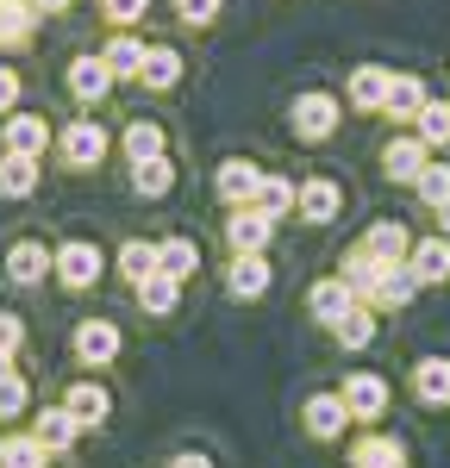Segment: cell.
<instances>
[{
    "label": "cell",
    "mask_w": 450,
    "mask_h": 468,
    "mask_svg": "<svg viewBox=\"0 0 450 468\" xmlns=\"http://www.w3.org/2000/svg\"><path fill=\"white\" fill-rule=\"evenodd\" d=\"M295 194H300V187H295L288 176H262V181H257V200H251V207H257L262 218H282V213H295Z\"/></svg>",
    "instance_id": "f1b7e54d"
},
{
    "label": "cell",
    "mask_w": 450,
    "mask_h": 468,
    "mask_svg": "<svg viewBox=\"0 0 450 468\" xmlns=\"http://www.w3.org/2000/svg\"><path fill=\"white\" fill-rule=\"evenodd\" d=\"M19 337H26V324L13 319V313H0V356L13 362V350H19Z\"/></svg>",
    "instance_id": "7bdbcfd3"
},
{
    "label": "cell",
    "mask_w": 450,
    "mask_h": 468,
    "mask_svg": "<svg viewBox=\"0 0 450 468\" xmlns=\"http://www.w3.org/2000/svg\"><path fill=\"white\" fill-rule=\"evenodd\" d=\"M26 412V381L13 375V362L0 356V419H19Z\"/></svg>",
    "instance_id": "f35d334b"
},
{
    "label": "cell",
    "mask_w": 450,
    "mask_h": 468,
    "mask_svg": "<svg viewBox=\"0 0 450 468\" xmlns=\"http://www.w3.org/2000/svg\"><path fill=\"white\" fill-rule=\"evenodd\" d=\"M138 81L156 88V94H163V88H176V81H182V57H176L169 44H145V69H138Z\"/></svg>",
    "instance_id": "7402d4cb"
},
{
    "label": "cell",
    "mask_w": 450,
    "mask_h": 468,
    "mask_svg": "<svg viewBox=\"0 0 450 468\" xmlns=\"http://www.w3.org/2000/svg\"><path fill=\"white\" fill-rule=\"evenodd\" d=\"M107 88H112V69L101 57H75L70 63V94L75 101H107Z\"/></svg>",
    "instance_id": "d6986e66"
},
{
    "label": "cell",
    "mask_w": 450,
    "mask_h": 468,
    "mask_svg": "<svg viewBox=\"0 0 450 468\" xmlns=\"http://www.w3.org/2000/svg\"><path fill=\"white\" fill-rule=\"evenodd\" d=\"M101 13H107L112 26H138L150 13V0H101Z\"/></svg>",
    "instance_id": "60d3db41"
},
{
    "label": "cell",
    "mask_w": 450,
    "mask_h": 468,
    "mask_svg": "<svg viewBox=\"0 0 450 468\" xmlns=\"http://www.w3.org/2000/svg\"><path fill=\"white\" fill-rule=\"evenodd\" d=\"M338 394H344V412L363 419V425H375V419L388 412V381H381V375H344Z\"/></svg>",
    "instance_id": "3957f363"
},
{
    "label": "cell",
    "mask_w": 450,
    "mask_h": 468,
    "mask_svg": "<svg viewBox=\"0 0 450 468\" xmlns=\"http://www.w3.org/2000/svg\"><path fill=\"white\" fill-rule=\"evenodd\" d=\"M300 419H306V431H313V437H338L344 425H350V412H344V394H313Z\"/></svg>",
    "instance_id": "ffe728a7"
},
{
    "label": "cell",
    "mask_w": 450,
    "mask_h": 468,
    "mask_svg": "<svg viewBox=\"0 0 450 468\" xmlns=\"http://www.w3.org/2000/svg\"><path fill=\"white\" fill-rule=\"evenodd\" d=\"M101 63L112 69V81H119V75H138L145 69V44H138L132 32H112V44L101 50Z\"/></svg>",
    "instance_id": "f546056e"
},
{
    "label": "cell",
    "mask_w": 450,
    "mask_h": 468,
    "mask_svg": "<svg viewBox=\"0 0 450 468\" xmlns=\"http://www.w3.org/2000/svg\"><path fill=\"white\" fill-rule=\"evenodd\" d=\"M269 231H275V218H262L257 207H231V218H225V244L238 256H262Z\"/></svg>",
    "instance_id": "5b68a950"
},
{
    "label": "cell",
    "mask_w": 450,
    "mask_h": 468,
    "mask_svg": "<svg viewBox=\"0 0 450 468\" xmlns=\"http://www.w3.org/2000/svg\"><path fill=\"white\" fill-rule=\"evenodd\" d=\"M50 269H57V282H63V288H88V282L101 275V250L75 238V244H63V250L50 256Z\"/></svg>",
    "instance_id": "52a82bcc"
},
{
    "label": "cell",
    "mask_w": 450,
    "mask_h": 468,
    "mask_svg": "<svg viewBox=\"0 0 450 468\" xmlns=\"http://www.w3.org/2000/svg\"><path fill=\"white\" fill-rule=\"evenodd\" d=\"M412 293H419V275H412L407 262H388V269H381V282H375V293H370V306L401 313V306H412Z\"/></svg>",
    "instance_id": "8fae6325"
},
{
    "label": "cell",
    "mask_w": 450,
    "mask_h": 468,
    "mask_svg": "<svg viewBox=\"0 0 450 468\" xmlns=\"http://www.w3.org/2000/svg\"><path fill=\"white\" fill-rule=\"evenodd\" d=\"M407 269L419 275V288H438V282H450V238L438 231V238H419L407 256Z\"/></svg>",
    "instance_id": "ba28073f"
},
{
    "label": "cell",
    "mask_w": 450,
    "mask_h": 468,
    "mask_svg": "<svg viewBox=\"0 0 450 468\" xmlns=\"http://www.w3.org/2000/svg\"><path fill=\"white\" fill-rule=\"evenodd\" d=\"M425 163H432V156H425V138H419V132H401V138H388V150H381V176L407 181V187L425 176Z\"/></svg>",
    "instance_id": "7a4b0ae2"
},
{
    "label": "cell",
    "mask_w": 450,
    "mask_h": 468,
    "mask_svg": "<svg viewBox=\"0 0 450 468\" xmlns=\"http://www.w3.org/2000/svg\"><path fill=\"white\" fill-rule=\"evenodd\" d=\"M63 156H70L75 169H94V163L107 156V132H101L94 119H75L70 132H63Z\"/></svg>",
    "instance_id": "4fadbf2b"
},
{
    "label": "cell",
    "mask_w": 450,
    "mask_h": 468,
    "mask_svg": "<svg viewBox=\"0 0 450 468\" xmlns=\"http://www.w3.org/2000/svg\"><path fill=\"white\" fill-rule=\"evenodd\" d=\"M338 207H344V187H338L332 176H313V181H300V194H295V213L306 218V225H332Z\"/></svg>",
    "instance_id": "277c9868"
},
{
    "label": "cell",
    "mask_w": 450,
    "mask_h": 468,
    "mask_svg": "<svg viewBox=\"0 0 450 468\" xmlns=\"http://www.w3.org/2000/svg\"><path fill=\"white\" fill-rule=\"evenodd\" d=\"M44 269H50V250H44V244H32V238L6 250V275H13L19 288H32V282H44Z\"/></svg>",
    "instance_id": "d4e9b609"
},
{
    "label": "cell",
    "mask_w": 450,
    "mask_h": 468,
    "mask_svg": "<svg viewBox=\"0 0 450 468\" xmlns=\"http://www.w3.org/2000/svg\"><path fill=\"white\" fill-rule=\"evenodd\" d=\"M38 13H63V6H70V0H32Z\"/></svg>",
    "instance_id": "bcb514c9"
},
{
    "label": "cell",
    "mask_w": 450,
    "mask_h": 468,
    "mask_svg": "<svg viewBox=\"0 0 450 468\" xmlns=\"http://www.w3.org/2000/svg\"><path fill=\"white\" fill-rule=\"evenodd\" d=\"M438 231H445V238H450V200H445V207H438Z\"/></svg>",
    "instance_id": "7dc6e473"
},
{
    "label": "cell",
    "mask_w": 450,
    "mask_h": 468,
    "mask_svg": "<svg viewBox=\"0 0 450 468\" xmlns=\"http://www.w3.org/2000/svg\"><path fill=\"white\" fill-rule=\"evenodd\" d=\"M75 356L94 362V368H101V362H112V356H119V331H112L107 319H88L81 331H75Z\"/></svg>",
    "instance_id": "ac0fdd59"
},
{
    "label": "cell",
    "mask_w": 450,
    "mask_h": 468,
    "mask_svg": "<svg viewBox=\"0 0 450 468\" xmlns=\"http://www.w3.org/2000/svg\"><path fill=\"white\" fill-rule=\"evenodd\" d=\"M176 13H182L188 26H213L220 19V0H176Z\"/></svg>",
    "instance_id": "b9f144b4"
},
{
    "label": "cell",
    "mask_w": 450,
    "mask_h": 468,
    "mask_svg": "<svg viewBox=\"0 0 450 468\" xmlns=\"http://www.w3.org/2000/svg\"><path fill=\"white\" fill-rule=\"evenodd\" d=\"M225 282H231V300H262L269 293V262L262 256H238Z\"/></svg>",
    "instance_id": "484cf974"
},
{
    "label": "cell",
    "mask_w": 450,
    "mask_h": 468,
    "mask_svg": "<svg viewBox=\"0 0 450 468\" xmlns=\"http://www.w3.org/2000/svg\"><path fill=\"white\" fill-rule=\"evenodd\" d=\"M306 306H313V319H319V324H332V331H338L363 300L344 288V275H332V282H313V300H306Z\"/></svg>",
    "instance_id": "8992f818"
},
{
    "label": "cell",
    "mask_w": 450,
    "mask_h": 468,
    "mask_svg": "<svg viewBox=\"0 0 450 468\" xmlns=\"http://www.w3.org/2000/svg\"><path fill=\"white\" fill-rule=\"evenodd\" d=\"M176 300H182V282H176V275H163V269H156L150 282H138V306L156 313V319H163V313H176Z\"/></svg>",
    "instance_id": "4dcf8cb0"
},
{
    "label": "cell",
    "mask_w": 450,
    "mask_h": 468,
    "mask_svg": "<svg viewBox=\"0 0 450 468\" xmlns=\"http://www.w3.org/2000/svg\"><path fill=\"white\" fill-rule=\"evenodd\" d=\"M257 181H262V169H257V163L231 156V163H220L213 187H220V200H225V207H251V200H257Z\"/></svg>",
    "instance_id": "9c48e42d"
},
{
    "label": "cell",
    "mask_w": 450,
    "mask_h": 468,
    "mask_svg": "<svg viewBox=\"0 0 450 468\" xmlns=\"http://www.w3.org/2000/svg\"><path fill=\"white\" fill-rule=\"evenodd\" d=\"M381 269H388V262H381V256H370L363 244H357V250L344 256V269H338V275H344V288L357 293V300H370L375 282H381Z\"/></svg>",
    "instance_id": "44dd1931"
},
{
    "label": "cell",
    "mask_w": 450,
    "mask_h": 468,
    "mask_svg": "<svg viewBox=\"0 0 450 468\" xmlns=\"http://www.w3.org/2000/svg\"><path fill=\"white\" fill-rule=\"evenodd\" d=\"M44 138H50V132H44L38 112H13V119H6V150H13V156H44Z\"/></svg>",
    "instance_id": "cb8c5ba5"
},
{
    "label": "cell",
    "mask_w": 450,
    "mask_h": 468,
    "mask_svg": "<svg viewBox=\"0 0 450 468\" xmlns=\"http://www.w3.org/2000/svg\"><path fill=\"white\" fill-rule=\"evenodd\" d=\"M363 250L381 256V262H407V256H412V231L401 225V218H375L370 238H363Z\"/></svg>",
    "instance_id": "5bb4252c"
},
{
    "label": "cell",
    "mask_w": 450,
    "mask_h": 468,
    "mask_svg": "<svg viewBox=\"0 0 450 468\" xmlns=\"http://www.w3.org/2000/svg\"><path fill=\"white\" fill-rule=\"evenodd\" d=\"M338 344H344V350H370V344H375V319L363 313V306H357L350 319L338 324Z\"/></svg>",
    "instance_id": "ab89813d"
},
{
    "label": "cell",
    "mask_w": 450,
    "mask_h": 468,
    "mask_svg": "<svg viewBox=\"0 0 450 468\" xmlns=\"http://www.w3.org/2000/svg\"><path fill=\"white\" fill-rule=\"evenodd\" d=\"M44 456H50V450H44L38 437H6V443H0V468H44Z\"/></svg>",
    "instance_id": "8d00e7d4"
},
{
    "label": "cell",
    "mask_w": 450,
    "mask_h": 468,
    "mask_svg": "<svg viewBox=\"0 0 450 468\" xmlns=\"http://www.w3.org/2000/svg\"><path fill=\"white\" fill-rule=\"evenodd\" d=\"M13 101H19V75L0 69V112H13Z\"/></svg>",
    "instance_id": "ee69618b"
},
{
    "label": "cell",
    "mask_w": 450,
    "mask_h": 468,
    "mask_svg": "<svg viewBox=\"0 0 450 468\" xmlns=\"http://www.w3.org/2000/svg\"><path fill=\"white\" fill-rule=\"evenodd\" d=\"M156 269H163V275H176V282H188V275L200 269L194 238H169V244H156Z\"/></svg>",
    "instance_id": "d6a6232c"
},
{
    "label": "cell",
    "mask_w": 450,
    "mask_h": 468,
    "mask_svg": "<svg viewBox=\"0 0 450 468\" xmlns=\"http://www.w3.org/2000/svg\"><path fill=\"white\" fill-rule=\"evenodd\" d=\"M119 269H125V282H150L156 275V244H125L119 250Z\"/></svg>",
    "instance_id": "74e56055"
},
{
    "label": "cell",
    "mask_w": 450,
    "mask_h": 468,
    "mask_svg": "<svg viewBox=\"0 0 450 468\" xmlns=\"http://www.w3.org/2000/svg\"><path fill=\"white\" fill-rule=\"evenodd\" d=\"M350 468H407V443L388 431H370L357 437V450H350Z\"/></svg>",
    "instance_id": "7c38bea8"
},
{
    "label": "cell",
    "mask_w": 450,
    "mask_h": 468,
    "mask_svg": "<svg viewBox=\"0 0 450 468\" xmlns=\"http://www.w3.org/2000/svg\"><path fill=\"white\" fill-rule=\"evenodd\" d=\"M63 406H70V419L81 425V431H94V425L112 412V399H107V388H101V381H75Z\"/></svg>",
    "instance_id": "2e32d148"
},
{
    "label": "cell",
    "mask_w": 450,
    "mask_h": 468,
    "mask_svg": "<svg viewBox=\"0 0 450 468\" xmlns=\"http://www.w3.org/2000/svg\"><path fill=\"white\" fill-rule=\"evenodd\" d=\"M288 125H295L300 144H326L338 132V101L326 88H306V94H295V107H288Z\"/></svg>",
    "instance_id": "6da1fadb"
},
{
    "label": "cell",
    "mask_w": 450,
    "mask_h": 468,
    "mask_svg": "<svg viewBox=\"0 0 450 468\" xmlns=\"http://www.w3.org/2000/svg\"><path fill=\"white\" fill-rule=\"evenodd\" d=\"M75 431H81V425L70 419V406H44V412H38V431H32V437L44 443V450H70Z\"/></svg>",
    "instance_id": "83f0119b"
},
{
    "label": "cell",
    "mask_w": 450,
    "mask_h": 468,
    "mask_svg": "<svg viewBox=\"0 0 450 468\" xmlns=\"http://www.w3.org/2000/svg\"><path fill=\"white\" fill-rule=\"evenodd\" d=\"M388 88H394V69H381V63L350 69V107L357 112H381L388 107Z\"/></svg>",
    "instance_id": "30bf717a"
},
{
    "label": "cell",
    "mask_w": 450,
    "mask_h": 468,
    "mask_svg": "<svg viewBox=\"0 0 450 468\" xmlns=\"http://www.w3.org/2000/svg\"><path fill=\"white\" fill-rule=\"evenodd\" d=\"M38 26V6L32 0H0V50H19Z\"/></svg>",
    "instance_id": "603a6c76"
},
{
    "label": "cell",
    "mask_w": 450,
    "mask_h": 468,
    "mask_svg": "<svg viewBox=\"0 0 450 468\" xmlns=\"http://www.w3.org/2000/svg\"><path fill=\"white\" fill-rule=\"evenodd\" d=\"M32 187H38V156H13V150H6V156H0V194H6V200H26Z\"/></svg>",
    "instance_id": "4316f807"
},
{
    "label": "cell",
    "mask_w": 450,
    "mask_h": 468,
    "mask_svg": "<svg viewBox=\"0 0 450 468\" xmlns=\"http://www.w3.org/2000/svg\"><path fill=\"white\" fill-rule=\"evenodd\" d=\"M412 399L419 406H450V356H425L412 368Z\"/></svg>",
    "instance_id": "9a60e30c"
},
{
    "label": "cell",
    "mask_w": 450,
    "mask_h": 468,
    "mask_svg": "<svg viewBox=\"0 0 450 468\" xmlns=\"http://www.w3.org/2000/svg\"><path fill=\"white\" fill-rule=\"evenodd\" d=\"M425 101H432V94H425V81H419V75H394V88H388V119H394V125H412V119H419V112H425Z\"/></svg>",
    "instance_id": "e0dca14e"
},
{
    "label": "cell",
    "mask_w": 450,
    "mask_h": 468,
    "mask_svg": "<svg viewBox=\"0 0 450 468\" xmlns=\"http://www.w3.org/2000/svg\"><path fill=\"white\" fill-rule=\"evenodd\" d=\"M125 156H132V163H150V156H163V125H150V119L125 125Z\"/></svg>",
    "instance_id": "e575fe53"
},
{
    "label": "cell",
    "mask_w": 450,
    "mask_h": 468,
    "mask_svg": "<svg viewBox=\"0 0 450 468\" xmlns=\"http://www.w3.org/2000/svg\"><path fill=\"white\" fill-rule=\"evenodd\" d=\"M169 468H213V463H207V456H194V450H188V456H176V463H169Z\"/></svg>",
    "instance_id": "f6af8a7d"
},
{
    "label": "cell",
    "mask_w": 450,
    "mask_h": 468,
    "mask_svg": "<svg viewBox=\"0 0 450 468\" xmlns=\"http://www.w3.org/2000/svg\"><path fill=\"white\" fill-rule=\"evenodd\" d=\"M132 187H138L145 200H163V194L176 187V169H169V156H150V163H132Z\"/></svg>",
    "instance_id": "1f68e13d"
},
{
    "label": "cell",
    "mask_w": 450,
    "mask_h": 468,
    "mask_svg": "<svg viewBox=\"0 0 450 468\" xmlns=\"http://www.w3.org/2000/svg\"><path fill=\"white\" fill-rule=\"evenodd\" d=\"M412 194H419V200H425V207L438 213V207L450 200V163H425V176L412 181Z\"/></svg>",
    "instance_id": "d590c367"
},
{
    "label": "cell",
    "mask_w": 450,
    "mask_h": 468,
    "mask_svg": "<svg viewBox=\"0 0 450 468\" xmlns=\"http://www.w3.org/2000/svg\"><path fill=\"white\" fill-rule=\"evenodd\" d=\"M412 132L425 138V150H450V101H425V112L412 119Z\"/></svg>",
    "instance_id": "836d02e7"
}]
</instances>
